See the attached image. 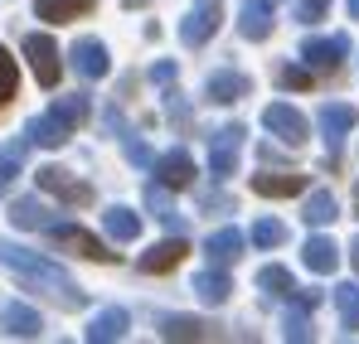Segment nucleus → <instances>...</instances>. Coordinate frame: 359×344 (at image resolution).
Segmentation results:
<instances>
[{"mask_svg":"<svg viewBox=\"0 0 359 344\" xmlns=\"http://www.w3.org/2000/svg\"><path fill=\"white\" fill-rule=\"evenodd\" d=\"M156 174H161L165 189H189V184H194V160H189L184 151H170V156L156 160Z\"/></svg>","mask_w":359,"mask_h":344,"instance_id":"13","label":"nucleus"},{"mask_svg":"<svg viewBox=\"0 0 359 344\" xmlns=\"http://www.w3.org/2000/svg\"><path fill=\"white\" fill-rule=\"evenodd\" d=\"M238 151H243V126H224V131L214 136V151H209V165H214L219 179H224V174H233Z\"/></svg>","mask_w":359,"mask_h":344,"instance_id":"10","label":"nucleus"},{"mask_svg":"<svg viewBox=\"0 0 359 344\" xmlns=\"http://www.w3.org/2000/svg\"><path fill=\"white\" fill-rule=\"evenodd\" d=\"M282 88H311V68H282Z\"/></svg>","mask_w":359,"mask_h":344,"instance_id":"34","label":"nucleus"},{"mask_svg":"<svg viewBox=\"0 0 359 344\" xmlns=\"http://www.w3.org/2000/svg\"><path fill=\"white\" fill-rule=\"evenodd\" d=\"M204 252H209V262H238V252H243V233L238 228H219V233H209V242H204Z\"/></svg>","mask_w":359,"mask_h":344,"instance_id":"19","label":"nucleus"},{"mask_svg":"<svg viewBox=\"0 0 359 344\" xmlns=\"http://www.w3.org/2000/svg\"><path fill=\"white\" fill-rule=\"evenodd\" d=\"M49 238L54 242H63V247H73V252H83V257H93V262H112L117 252L107 247V242H97L93 233H83V228H73V223H49Z\"/></svg>","mask_w":359,"mask_h":344,"instance_id":"5","label":"nucleus"},{"mask_svg":"<svg viewBox=\"0 0 359 344\" xmlns=\"http://www.w3.org/2000/svg\"><path fill=\"white\" fill-rule=\"evenodd\" d=\"M146 204L156 209V219H165V223H175V209H170V199H165V189H156V184H151V189H146Z\"/></svg>","mask_w":359,"mask_h":344,"instance_id":"33","label":"nucleus"},{"mask_svg":"<svg viewBox=\"0 0 359 344\" xmlns=\"http://www.w3.org/2000/svg\"><path fill=\"white\" fill-rule=\"evenodd\" d=\"M184 252H189V242L184 238H170V242H156L146 257H141V272H170L184 262Z\"/></svg>","mask_w":359,"mask_h":344,"instance_id":"16","label":"nucleus"},{"mask_svg":"<svg viewBox=\"0 0 359 344\" xmlns=\"http://www.w3.org/2000/svg\"><path fill=\"white\" fill-rule=\"evenodd\" d=\"M10 223H15V228H49L54 214H49L39 199H15V204H10Z\"/></svg>","mask_w":359,"mask_h":344,"instance_id":"20","label":"nucleus"},{"mask_svg":"<svg viewBox=\"0 0 359 344\" xmlns=\"http://www.w3.org/2000/svg\"><path fill=\"white\" fill-rule=\"evenodd\" d=\"M25 58H29V68H34V78L44 88H59L63 63H59V44L49 34H25Z\"/></svg>","mask_w":359,"mask_h":344,"instance_id":"2","label":"nucleus"},{"mask_svg":"<svg viewBox=\"0 0 359 344\" xmlns=\"http://www.w3.org/2000/svg\"><path fill=\"white\" fill-rule=\"evenodd\" d=\"M262 126H267L277 141H287V146H301V141H306V131H311V126H306V116H301L297 107H287V102H272V107L262 112Z\"/></svg>","mask_w":359,"mask_h":344,"instance_id":"4","label":"nucleus"},{"mask_svg":"<svg viewBox=\"0 0 359 344\" xmlns=\"http://www.w3.org/2000/svg\"><path fill=\"white\" fill-rule=\"evenodd\" d=\"M25 141L29 146H44V151H59L63 141H68V126H63L59 116H34V121H25Z\"/></svg>","mask_w":359,"mask_h":344,"instance_id":"12","label":"nucleus"},{"mask_svg":"<svg viewBox=\"0 0 359 344\" xmlns=\"http://www.w3.org/2000/svg\"><path fill=\"white\" fill-rule=\"evenodd\" d=\"M126 325H131V320H126V310H121V305H107V310H97V315L88 320V340H93V344L121 340V335H126Z\"/></svg>","mask_w":359,"mask_h":344,"instance_id":"15","label":"nucleus"},{"mask_svg":"<svg viewBox=\"0 0 359 344\" xmlns=\"http://www.w3.org/2000/svg\"><path fill=\"white\" fill-rule=\"evenodd\" d=\"M320 15H325V0H306L301 5V20H320Z\"/></svg>","mask_w":359,"mask_h":344,"instance_id":"38","label":"nucleus"},{"mask_svg":"<svg viewBox=\"0 0 359 344\" xmlns=\"http://www.w3.org/2000/svg\"><path fill=\"white\" fill-rule=\"evenodd\" d=\"M229 291H233V282H229L224 272H199V277H194V296H199L204 305H224Z\"/></svg>","mask_w":359,"mask_h":344,"instance_id":"22","label":"nucleus"},{"mask_svg":"<svg viewBox=\"0 0 359 344\" xmlns=\"http://www.w3.org/2000/svg\"><path fill=\"white\" fill-rule=\"evenodd\" d=\"M345 54H350V39H345V34H330V39H306V49H301L306 68H316V73H335Z\"/></svg>","mask_w":359,"mask_h":344,"instance_id":"6","label":"nucleus"},{"mask_svg":"<svg viewBox=\"0 0 359 344\" xmlns=\"http://www.w3.org/2000/svg\"><path fill=\"white\" fill-rule=\"evenodd\" d=\"M126 156H131L136 165H146V160H151V151H146V146H141L136 136H126Z\"/></svg>","mask_w":359,"mask_h":344,"instance_id":"36","label":"nucleus"},{"mask_svg":"<svg viewBox=\"0 0 359 344\" xmlns=\"http://www.w3.org/2000/svg\"><path fill=\"white\" fill-rule=\"evenodd\" d=\"M170 78H175V63H156L151 68V83H170Z\"/></svg>","mask_w":359,"mask_h":344,"instance_id":"37","label":"nucleus"},{"mask_svg":"<svg viewBox=\"0 0 359 344\" xmlns=\"http://www.w3.org/2000/svg\"><path fill=\"white\" fill-rule=\"evenodd\" d=\"M335 305H340L345 330L355 335V330H359V287H340V291H335Z\"/></svg>","mask_w":359,"mask_h":344,"instance_id":"28","label":"nucleus"},{"mask_svg":"<svg viewBox=\"0 0 359 344\" xmlns=\"http://www.w3.org/2000/svg\"><path fill=\"white\" fill-rule=\"evenodd\" d=\"M252 189L267 194V199H287V194H301L306 179L301 174H252Z\"/></svg>","mask_w":359,"mask_h":344,"instance_id":"21","label":"nucleus"},{"mask_svg":"<svg viewBox=\"0 0 359 344\" xmlns=\"http://www.w3.org/2000/svg\"><path fill=\"white\" fill-rule=\"evenodd\" d=\"M107 233H112L117 242H136V238H141V219H136L126 204H112V209H107Z\"/></svg>","mask_w":359,"mask_h":344,"instance_id":"23","label":"nucleus"},{"mask_svg":"<svg viewBox=\"0 0 359 344\" xmlns=\"http://www.w3.org/2000/svg\"><path fill=\"white\" fill-rule=\"evenodd\" d=\"M355 199H359V189H355Z\"/></svg>","mask_w":359,"mask_h":344,"instance_id":"42","label":"nucleus"},{"mask_svg":"<svg viewBox=\"0 0 359 344\" xmlns=\"http://www.w3.org/2000/svg\"><path fill=\"white\" fill-rule=\"evenodd\" d=\"M252 242L257 247H277V242H287V228L277 219H262V223H252Z\"/></svg>","mask_w":359,"mask_h":344,"instance_id":"31","label":"nucleus"},{"mask_svg":"<svg viewBox=\"0 0 359 344\" xmlns=\"http://www.w3.org/2000/svg\"><path fill=\"white\" fill-rule=\"evenodd\" d=\"M277 10H282V0H248V5H243V15H238L243 39H267V34H272Z\"/></svg>","mask_w":359,"mask_h":344,"instance_id":"9","label":"nucleus"},{"mask_svg":"<svg viewBox=\"0 0 359 344\" xmlns=\"http://www.w3.org/2000/svg\"><path fill=\"white\" fill-rule=\"evenodd\" d=\"M301 219H306L311 228H325V223H335V199H330L325 189H316V194L306 199V209H301Z\"/></svg>","mask_w":359,"mask_h":344,"instance_id":"26","label":"nucleus"},{"mask_svg":"<svg viewBox=\"0 0 359 344\" xmlns=\"http://www.w3.org/2000/svg\"><path fill=\"white\" fill-rule=\"evenodd\" d=\"M20 151H25V146H5V151H0V194H5L10 179L20 174Z\"/></svg>","mask_w":359,"mask_h":344,"instance_id":"32","label":"nucleus"},{"mask_svg":"<svg viewBox=\"0 0 359 344\" xmlns=\"http://www.w3.org/2000/svg\"><path fill=\"white\" fill-rule=\"evenodd\" d=\"M97 0H39L34 5V15L39 20H49V25H68V20H78V15H88Z\"/></svg>","mask_w":359,"mask_h":344,"instance_id":"18","label":"nucleus"},{"mask_svg":"<svg viewBox=\"0 0 359 344\" xmlns=\"http://www.w3.org/2000/svg\"><path fill=\"white\" fill-rule=\"evenodd\" d=\"M73 68H78L83 78H107V68H112L107 44H102V39H78V44H73Z\"/></svg>","mask_w":359,"mask_h":344,"instance_id":"11","label":"nucleus"},{"mask_svg":"<svg viewBox=\"0 0 359 344\" xmlns=\"http://www.w3.org/2000/svg\"><path fill=\"white\" fill-rule=\"evenodd\" d=\"M219 20H224V5H219V0H194L189 15H184V25H180V39H184L189 49H199V44L219 29Z\"/></svg>","mask_w":359,"mask_h":344,"instance_id":"3","label":"nucleus"},{"mask_svg":"<svg viewBox=\"0 0 359 344\" xmlns=\"http://www.w3.org/2000/svg\"><path fill=\"white\" fill-rule=\"evenodd\" d=\"M350 262H355V272H359V238L350 242Z\"/></svg>","mask_w":359,"mask_h":344,"instance_id":"39","label":"nucleus"},{"mask_svg":"<svg viewBox=\"0 0 359 344\" xmlns=\"http://www.w3.org/2000/svg\"><path fill=\"white\" fill-rule=\"evenodd\" d=\"M54 116H59L68 131L83 126V121H88V97H59V102H54Z\"/></svg>","mask_w":359,"mask_h":344,"instance_id":"27","label":"nucleus"},{"mask_svg":"<svg viewBox=\"0 0 359 344\" xmlns=\"http://www.w3.org/2000/svg\"><path fill=\"white\" fill-rule=\"evenodd\" d=\"M257 282L272 291V296H292V291H297V282H292V272H287V267H262V272H257Z\"/></svg>","mask_w":359,"mask_h":344,"instance_id":"29","label":"nucleus"},{"mask_svg":"<svg viewBox=\"0 0 359 344\" xmlns=\"http://www.w3.org/2000/svg\"><path fill=\"white\" fill-rule=\"evenodd\" d=\"M0 262H5V267H15L20 277H34V282H54V287H73V282H68V272H63L59 262H49V257L29 252V247H20V242H0Z\"/></svg>","mask_w":359,"mask_h":344,"instance_id":"1","label":"nucleus"},{"mask_svg":"<svg viewBox=\"0 0 359 344\" xmlns=\"http://www.w3.org/2000/svg\"><path fill=\"white\" fill-rule=\"evenodd\" d=\"M301 257H306V267H311V272H320V277L340 267V247H335L330 238H306V247H301Z\"/></svg>","mask_w":359,"mask_h":344,"instance_id":"17","label":"nucleus"},{"mask_svg":"<svg viewBox=\"0 0 359 344\" xmlns=\"http://www.w3.org/2000/svg\"><path fill=\"white\" fill-rule=\"evenodd\" d=\"M39 189H49L63 204H93V189H88L83 179H73L68 170H59V165H44V170H39Z\"/></svg>","mask_w":359,"mask_h":344,"instance_id":"7","label":"nucleus"},{"mask_svg":"<svg viewBox=\"0 0 359 344\" xmlns=\"http://www.w3.org/2000/svg\"><path fill=\"white\" fill-rule=\"evenodd\" d=\"M15 88H20V68H15V58L0 49V107L15 97Z\"/></svg>","mask_w":359,"mask_h":344,"instance_id":"30","label":"nucleus"},{"mask_svg":"<svg viewBox=\"0 0 359 344\" xmlns=\"http://www.w3.org/2000/svg\"><path fill=\"white\" fill-rule=\"evenodd\" d=\"M161 335H165V340H209V335H214V325L189 320V315H170V320L161 325Z\"/></svg>","mask_w":359,"mask_h":344,"instance_id":"25","label":"nucleus"},{"mask_svg":"<svg viewBox=\"0 0 359 344\" xmlns=\"http://www.w3.org/2000/svg\"><path fill=\"white\" fill-rule=\"evenodd\" d=\"M0 330L15 335V340H34V335L44 330V320H39V310H29L25 301H5V305H0Z\"/></svg>","mask_w":359,"mask_h":344,"instance_id":"8","label":"nucleus"},{"mask_svg":"<svg viewBox=\"0 0 359 344\" xmlns=\"http://www.w3.org/2000/svg\"><path fill=\"white\" fill-rule=\"evenodd\" d=\"M359 121L355 107H345V102H330V107H320V131H325V141H330V151L350 136V126Z\"/></svg>","mask_w":359,"mask_h":344,"instance_id":"14","label":"nucleus"},{"mask_svg":"<svg viewBox=\"0 0 359 344\" xmlns=\"http://www.w3.org/2000/svg\"><path fill=\"white\" fill-rule=\"evenodd\" d=\"M287 340H311V320L306 315H287Z\"/></svg>","mask_w":359,"mask_h":344,"instance_id":"35","label":"nucleus"},{"mask_svg":"<svg viewBox=\"0 0 359 344\" xmlns=\"http://www.w3.org/2000/svg\"><path fill=\"white\" fill-rule=\"evenodd\" d=\"M350 15H355V20H359V0H350Z\"/></svg>","mask_w":359,"mask_h":344,"instance_id":"40","label":"nucleus"},{"mask_svg":"<svg viewBox=\"0 0 359 344\" xmlns=\"http://www.w3.org/2000/svg\"><path fill=\"white\" fill-rule=\"evenodd\" d=\"M136 5H146V0H126V10H136Z\"/></svg>","mask_w":359,"mask_h":344,"instance_id":"41","label":"nucleus"},{"mask_svg":"<svg viewBox=\"0 0 359 344\" xmlns=\"http://www.w3.org/2000/svg\"><path fill=\"white\" fill-rule=\"evenodd\" d=\"M209 97L214 102H238V97H248V78L243 73H214L209 78Z\"/></svg>","mask_w":359,"mask_h":344,"instance_id":"24","label":"nucleus"}]
</instances>
